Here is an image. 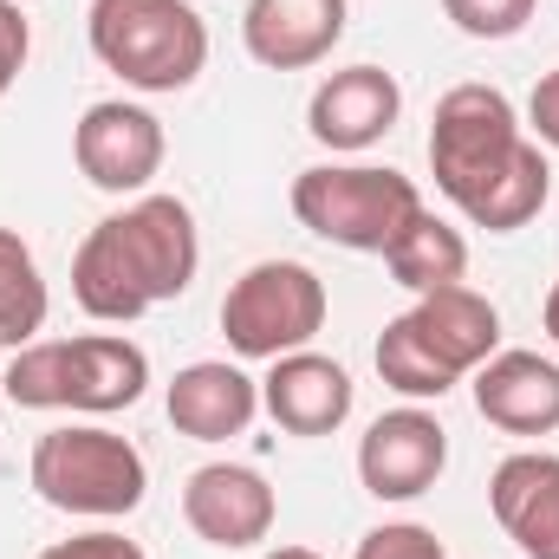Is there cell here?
<instances>
[{
	"instance_id": "cell-18",
	"label": "cell",
	"mask_w": 559,
	"mask_h": 559,
	"mask_svg": "<svg viewBox=\"0 0 559 559\" xmlns=\"http://www.w3.org/2000/svg\"><path fill=\"white\" fill-rule=\"evenodd\" d=\"M547 189H554V169H547V150L534 138H521L514 150V163L462 209L475 228H488V235H514V228H527L540 209H547Z\"/></svg>"
},
{
	"instance_id": "cell-1",
	"label": "cell",
	"mask_w": 559,
	"mask_h": 559,
	"mask_svg": "<svg viewBox=\"0 0 559 559\" xmlns=\"http://www.w3.org/2000/svg\"><path fill=\"white\" fill-rule=\"evenodd\" d=\"M92 52L138 92H182L209 66V26L189 0H92Z\"/></svg>"
},
{
	"instance_id": "cell-27",
	"label": "cell",
	"mask_w": 559,
	"mask_h": 559,
	"mask_svg": "<svg viewBox=\"0 0 559 559\" xmlns=\"http://www.w3.org/2000/svg\"><path fill=\"white\" fill-rule=\"evenodd\" d=\"M527 124H534V138L559 150V72H547L540 85H534V98H527Z\"/></svg>"
},
{
	"instance_id": "cell-22",
	"label": "cell",
	"mask_w": 559,
	"mask_h": 559,
	"mask_svg": "<svg viewBox=\"0 0 559 559\" xmlns=\"http://www.w3.org/2000/svg\"><path fill=\"white\" fill-rule=\"evenodd\" d=\"M378 378H384L391 391L417 397V404H423V397H449V391L462 384V378H455V371H449V365H442V358L417 338L411 312H397V319L378 332Z\"/></svg>"
},
{
	"instance_id": "cell-12",
	"label": "cell",
	"mask_w": 559,
	"mask_h": 559,
	"mask_svg": "<svg viewBox=\"0 0 559 559\" xmlns=\"http://www.w3.org/2000/svg\"><path fill=\"white\" fill-rule=\"evenodd\" d=\"M488 508L527 559H559V455L521 449L488 475Z\"/></svg>"
},
{
	"instance_id": "cell-6",
	"label": "cell",
	"mask_w": 559,
	"mask_h": 559,
	"mask_svg": "<svg viewBox=\"0 0 559 559\" xmlns=\"http://www.w3.org/2000/svg\"><path fill=\"white\" fill-rule=\"evenodd\" d=\"M98 228H105L111 254L124 261L131 286L143 293V306H163V299L189 293V280L202 267V241H195L189 202H176V195H138L124 215H105Z\"/></svg>"
},
{
	"instance_id": "cell-20",
	"label": "cell",
	"mask_w": 559,
	"mask_h": 559,
	"mask_svg": "<svg viewBox=\"0 0 559 559\" xmlns=\"http://www.w3.org/2000/svg\"><path fill=\"white\" fill-rule=\"evenodd\" d=\"M72 299H79L92 319H105V325H131V319L150 312L143 293L131 286V274H124V261L111 254L105 228H92V235L79 241V254H72Z\"/></svg>"
},
{
	"instance_id": "cell-17",
	"label": "cell",
	"mask_w": 559,
	"mask_h": 559,
	"mask_svg": "<svg viewBox=\"0 0 559 559\" xmlns=\"http://www.w3.org/2000/svg\"><path fill=\"white\" fill-rule=\"evenodd\" d=\"M66 352V411L85 417H111L131 411L150 384V358L143 345L118 338V332H85V338H59Z\"/></svg>"
},
{
	"instance_id": "cell-10",
	"label": "cell",
	"mask_w": 559,
	"mask_h": 559,
	"mask_svg": "<svg viewBox=\"0 0 559 559\" xmlns=\"http://www.w3.org/2000/svg\"><path fill=\"white\" fill-rule=\"evenodd\" d=\"M397 111H404V92H397V79L384 66H345V72H332L312 92L306 131L325 143V150L358 156V150H371V143L397 124Z\"/></svg>"
},
{
	"instance_id": "cell-8",
	"label": "cell",
	"mask_w": 559,
	"mask_h": 559,
	"mask_svg": "<svg viewBox=\"0 0 559 559\" xmlns=\"http://www.w3.org/2000/svg\"><path fill=\"white\" fill-rule=\"evenodd\" d=\"M274 514H280L274 488L248 462H209L182 481V521L195 527V540H209L222 554L261 547L274 534Z\"/></svg>"
},
{
	"instance_id": "cell-28",
	"label": "cell",
	"mask_w": 559,
	"mask_h": 559,
	"mask_svg": "<svg viewBox=\"0 0 559 559\" xmlns=\"http://www.w3.org/2000/svg\"><path fill=\"white\" fill-rule=\"evenodd\" d=\"M547 338H554V345H559V286H554V293H547Z\"/></svg>"
},
{
	"instance_id": "cell-9",
	"label": "cell",
	"mask_w": 559,
	"mask_h": 559,
	"mask_svg": "<svg viewBox=\"0 0 559 559\" xmlns=\"http://www.w3.org/2000/svg\"><path fill=\"white\" fill-rule=\"evenodd\" d=\"M442 468H449V429L417 404L384 411L358 442V481L378 501H417L436 488Z\"/></svg>"
},
{
	"instance_id": "cell-24",
	"label": "cell",
	"mask_w": 559,
	"mask_h": 559,
	"mask_svg": "<svg viewBox=\"0 0 559 559\" xmlns=\"http://www.w3.org/2000/svg\"><path fill=\"white\" fill-rule=\"evenodd\" d=\"M352 559H449V554H442V540L429 527H417V521H384V527H371L358 540Z\"/></svg>"
},
{
	"instance_id": "cell-26",
	"label": "cell",
	"mask_w": 559,
	"mask_h": 559,
	"mask_svg": "<svg viewBox=\"0 0 559 559\" xmlns=\"http://www.w3.org/2000/svg\"><path fill=\"white\" fill-rule=\"evenodd\" d=\"M39 559H143V547L124 540V534H111V527H92V534H72V540L46 547Z\"/></svg>"
},
{
	"instance_id": "cell-31",
	"label": "cell",
	"mask_w": 559,
	"mask_h": 559,
	"mask_svg": "<svg viewBox=\"0 0 559 559\" xmlns=\"http://www.w3.org/2000/svg\"><path fill=\"white\" fill-rule=\"evenodd\" d=\"M20 7H26V0H20Z\"/></svg>"
},
{
	"instance_id": "cell-11",
	"label": "cell",
	"mask_w": 559,
	"mask_h": 559,
	"mask_svg": "<svg viewBox=\"0 0 559 559\" xmlns=\"http://www.w3.org/2000/svg\"><path fill=\"white\" fill-rule=\"evenodd\" d=\"M345 39V0H248L241 46L267 72H306Z\"/></svg>"
},
{
	"instance_id": "cell-19",
	"label": "cell",
	"mask_w": 559,
	"mask_h": 559,
	"mask_svg": "<svg viewBox=\"0 0 559 559\" xmlns=\"http://www.w3.org/2000/svg\"><path fill=\"white\" fill-rule=\"evenodd\" d=\"M384 267H391L397 286H411V293H436V286H455V280L468 274V241H462L449 222H436V215L423 209L417 222L391 241Z\"/></svg>"
},
{
	"instance_id": "cell-7",
	"label": "cell",
	"mask_w": 559,
	"mask_h": 559,
	"mask_svg": "<svg viewBox=\"0 0 559 559\" xmlns=\"http://www.w3.org/2000/svg\"><path fill=\"white\" fill-rule=\"evenodd\" d=\"M163 124L131 105V98H105V105H92L85 118H79V131H72V156H79V169H85V182L92 189H105V195H138L150 189V176L163 169Z\"/></svg>"
},
{
	"instance_id": "cell-15",
	"label": "cell",
	"mask_w": 559,
	"mask_h": 559,
	"mask_svg": "<svg viewBox=\"0 0 559 559\" xmlns=\"http://www.w3.org/2000/svg\"><path fill=\"white\" fill-rule=\"evenodd\" d=\"M475 411L508 436L559 429V365L540 352H495L475 371Z\"/></svg>"
},
{
	"instance_id": "cell-14",
	"label": "cell",
	"mask_w": 559,
	"mask_h": 559,
	"mask_svg": "<svg viewBox=\"0 0 559 559\" xmlns=\"http://www.w3.org/2000/svg\"><path fill=\"white\" fill-rule=\"evenodd\" d=\"M254 417H261V384L228 358H202L169 378V423L195 442H228Z\"/></svg>"
},
{
	"instance_id": "cell-16",
	"label": "cell",
	"mask_w": 559,
	"mask_h": 559,
	"mask_svg": "<svg viewBox=\"0 0 559 559\" xmlns=\"http://www.w3.org/2000/svg\"><path fill=\"white\" fill-rule=\"evenodd\" d=\"M411 325H417V338L455 371V378H468V371H481L495 352H501V312H495V299H481L475 286H436V293H417V306H411Z\"/></svg>"
},
{
	"instance_id": "cell-4",
	"label": "cell",
	"mask_w": 559,
	"mask_h": 559,
	"mask_svg": "<svg viewBox=\"0 0 559 559\" xmlns=\"http://www.w3.org/2000/svg\"><path fill=\"white\" fill-rule=\"evenodd\" d=\"M325 312H332L325 280L306 261H254L222 299V338L241 358L274 365L286 352H306L325 332Z\"/></svg>"
},
{
	"instance_id": "cell-3",
	"label": "cell",
	"mask_w": 559,
	"mask_h": 559,
	"mask_svg": "<svg viewBox=\"0 0 559 559\" xmlns=\"http://www.w3.org/2000/svg\"><path fill=\"white\" fill-rule=\"evenodd\" d=\"M33 488L46 508L59 514H92V521H118V514H138L143 488H150V468H143L138 442L98 429V423H66V429H46L33 442Z\"/></svg>"
},
{
	"instance_id": "cell-21",
	"label": "cell",
	"mask_w": 559,
	"mask_h": 559,
	"mask_svg": "<svg viewBox=\"0 0 559 559\" xmlns=\"http://www.w3.org/2000/svg\"><path fill=\"white\" fill-rule=\"evenodd\" d=\"M46 280H39V261L33 248L0 228V345H33L39 325H46Z\"/></svg>"
},
{
	"instance_id": "cell-2",
	"label": "cell",
	"mask_w": 559,
	"mask_h": 559,
	"mask_svg": "<svg viewBox=\"0 0 559 559\" xmlns=\"http://www.w3.org/2000/svg\"><path fill=\"white\" fill-rule=\"evenodd\" d=\"M293 215L332 248L352 254H391V241L423 215V189L404 169L378 163H319L293 176Z\"/></svg>"
},
{
	"instance_id": "cell-29",
	"label": "cell",
	"mask_w": 559,
	"mask_h": 559,
	"mask_svg": "<svg viewBox=\"0 0 559 559\" xmlns=\"http://www.w3.org/2000/svg\"><path fill=\"white\" fill-rule=\"evenodd\" d=\"M267 559H319V554H312V547H274Z\"/></svg>"
},
{
	"instance_id": "cell-5",
	"label": "cell",
	"mask_w": 559,
	"mask_h": 559,
	"mask_svg": "<svg viewBox=\"0 0 559 559\" xmlns=\"http://www.w3.org/2000/svg\"><path fill=\"white\" fill-rule=\"evenodd\" d=\"M521 150V111L508 105V92L495 85H455L442 92L436 118H429V169L436 189L468 209Z\"/></svg>"
},
{
	"instance_id": "cell-30",
	"label": "cell",
	"mask_w": 559,
	"mask_h": 559,
	"mask_svg": "<svg viewBox=\"0 0 559 559\" xmlns=\"http://www.w3.org/2000/svg\"><path fill=\"white\" fill-rule=\"evenodd\" d=\"M0 352H7V345H0Z\"/></svg>"
},
{
	"instance_id": "cell-23",
	"label": "cell",
	"mask_w": 559,
	"mask_h": 559,
	"mask_svg": "<svg viewBox=\"0 0 559 559\" xmlns=\"http://www.w3.org/2000/svg\"><path fill=\"white\" fill-rule=\"evenodd\" d=\"M442 13L468 33V39H514L534 20V0H442Z\"/></svg>"
},
{
	"instance_id": "cell-25",
	"label": "cell",
	"mask_w": 559,
	"mask_h": 559,
	"mask_svg": "<svg viewBox=\"0 0 559 559\" xmlns=\"http://www.w3.org/2000/svg\"><path fill=\"white\" fill-rule=\"evenodd\" d=\"M26 52H33V26H26L20 0H0V98H7L13 79L26 72Z\"/></svg>"
},
{
	"instance_id": "cell-13",
	"label": "cell",
	"mask_w": 559,
	"mask_h": 559,
	"mask_svg": "<svg viewBox=\"0 0 559 559\" xmlns=\"http://www.w3.org/2000/svg\"><path fill=\"white\" fill-rule=\"evenodd\" d=\"M261 411L286 436H332L352 417V371L338 358H319V352H286L261 378Z\"/></svg>"
}]
</instances>
